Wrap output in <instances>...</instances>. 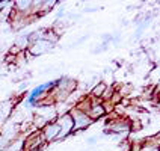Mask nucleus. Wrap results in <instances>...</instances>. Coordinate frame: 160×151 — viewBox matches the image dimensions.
Here are the masks:
<instances>
[{
  "instance_id": "39448f33",
  "label": "nucleus",
  "mask_w": 160,
  "mask_h": 151,
  "mask_svg": "<svg viewBox=\"0 0 160 151\" xmlns=\"http://www.w3.org/2000/svg\"><path fill=\"white\" fill-rule=\"evenodd\" d=\"M41 133H42L47 143L53 142V141H58V138L61 134V127L56 124V123H48V124H45L41 128Z\"/></svg>"
},
{
  "instance_id": "f257e3e1",
  "label": "nucleus",
  "mask_w": 160,
  "mask_h": 151,
  "mask_svg": "<svg viewBox=\"0 0 160 151\" xmlns=\"http://www.w3.org/2000/svg\"><path fill=\"white\" fill-rule=\"evenodd\" d=\"M70 115L72 118V123H74V127H72V132H77V130H85L86 127L92 124V119L89 118L86 113H83L82 110L72 107L70 110Z\"/></svg>"
},
{
  "instance_id": "423d86ee",
  "label": "nucleus",
  "mask_w": 160,
  "mask_h": 151,
  "mask_svg": "<svg viewBox=\"0 0 160 151\" xmlns=\"http://www.w3.org/2000/svg\"><path fill=\"white\" fill-rule=\"evenodd\" d=\"M106 113V109L103 104H98V103H92V106L89 109L88 112V116L94 121V119H98V118H101V116Z\"/></svg>"
},
{
  "instance_id": "f03ea898",
  "label": "nucleus",
  "mask_w": 160,
  "mask_h": 151,
  "mask_svg": "<svg viewBox=\"0 0 160 151\" xmlns=\"http://www.w3.org/2000/svg\"><path fill=\"white\" fill-rule=\"evenodd\" d=\"M54 123L61 127V134H59L58 141H61V139H63V138H67L68 134L72 133L74 123H72V118H71V115H70V112H65V113L58 115V118H56Z\"/></svg>"
},
{
  "instance_id": "6e6552de",
  "label": "nucleus",
  "mask_w": 160,
  "mask_h": 151,
  "mask_svg": "<svg viewBox=\"0 0 160 151\" xmlns=\"http://www.w3.org/2000/svg\"><path fill=\"white\" fill-rule=\"evenodd\" d=\"M104 91H106V85H104L103 82H100V83H97V85L92 88L91 94H92L94 97H103V95H104Z\"/></svg>"
},
{
  "instance_id": "1a4fd4ad",
  "label": "nucleus",
  "mask_w": 160,
  "mask_h": 151,
  "mask_svg": "<svg viewBox=\"0 0 160 151\" xmlns=\"http://www.w3.org/2000/svg\"><path fill=\"white\" fill-rule=\"evenodd\" d=\"M86 142H88V143H95V142H97V138H89Z\"/></svg>"
},
{
  "instance_id": "20e7f679",
  "label": "nucleus",
  "mask_w": 160,
  "mask_h": 151,
  "mask_svg": "<svg viewBox=\"0 0 160 151\" xmlns=\"http://www.w3.org/2000/svg\"><path fill=\"white\" fill-rule=\"evenodd\" d=\"M53 45L54 44L48 43V41H45V39H39V41H35V43H32V44L29 45V48L26 50V54L27 56H30V58L41 56V54L48 53V52L53 48Z\"/></svg>"
},
{
  "instance_id": "7ed1b4c3",
  "label": "nucleus",
  "mask_w": 160,
  "mask_h": 151,
  "mask_svg": "<svg viewBox=\"0 0 160 151\" xmlns=\"http://www.w3.org/2000/svg\"><path fill=\"white\" fill-rule=\"evenodd\" d=\"M44 145H47V142H45L41 130H39L36 133L29 134V138L23 142V151H38L44 148Z\"/></svg>"
},
{
  "instance_id": "9d476101",
  "label": "nucleus",
  "mask_w": 160,
  "mask_h": 151,
  "mask_svg": "<svg viewBox=\"0 0 160 151\" xmlns=\"http://www.w3.org/2000/svg\"><path fill=\"white\" fill-rule=\"evenodd\" d=\"M159 151H160V147H159Z\"/></svg>"
},
{
  "instance_id": "0eeeda50",
  "label": "nucleus",
  "mask_w": 160,
  "mask_h": 151,
  "mask_svg": "<svg viewBox=\"0 0 160 151\" xmlns=\"http://www.w3.org/2000/svg\"><path fill=\"white\" fill-rule=\"evenodd\" d=\"M12 107L14 104L11 103V101H3V103H0V123H3L5 119H8L9 115H11V112H12Z\"/></svg>"
}]
</instances>
